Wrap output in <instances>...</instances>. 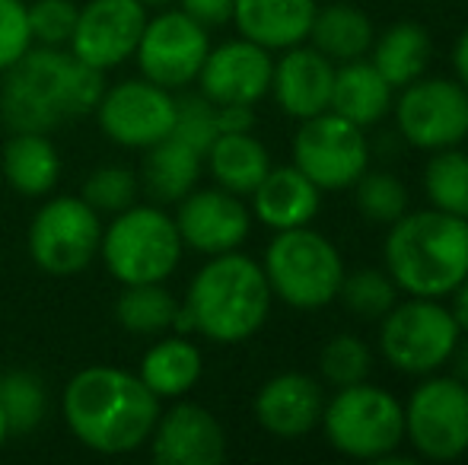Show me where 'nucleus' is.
<instances>
[{
	"label": "nucleus",
	"mask_w": 468,
	"mask_h": 465,
	"mask_svg": "<svg viewBox=\"0 0 468 465\" xmlns=\"http://www.w3.org/2000/svg\"><path fill=\"white\" fill-rule=\"evenodd\" d=\"M105 93L102 70H93L64 48H29L0 83V122L10 131H48L70 118L96 112Z\"/></svg>",
	"instance_id": "f257e3e1"
},
{
	"label": "nucleus",
	"mask_w": 468,
	"mask_h": 465,
	"mask_svg": "<svg viewBox=\"0 0 468 465\" xmlns=\"http://www.w3.org/2000/svg\"><path fill=\"white\" fill-rule=\"evenodd\" d=\"M64 421L87 449L102 456L134 453L160 421V398L141 376L118 366H87L64 386Z\"/></svg>",
	"instance_id": "f03ea898"
},
{
	"label": "nucleus",
	"mask_w": 468,
	"mask_h": 465,
	"mask_svg": "<svg viewBox=\"0 0 468 465\" xmlns=\"http://www.w3.org/2000/svg\"><path fill=\"white\" fill-rule=\"evenodd\" d=\"M382 261L405 297H450L468 274V220L437 207H408L388 227Z\"/></svg>",
	"instance_id": "7ed1b4c3"
},
{
	"label": "nucleus",
	"mask_w": 468,
	"mask_h": 465,
	"mask_svg": "<svg viewBox=\"0 0 468 465\" xmlns=\"http://www.w3.org/2000/svg\"><path fill=\"white\" fill-rule=\"evenodd\" d=\"M271 300L261 261L233 248L197 268L182 306L197 335L214 344H242L268 322Z\"/></svg>",
	"instance_id": "20e7f679"
},
{
	"label": "nucleus",
	"mask_w": 468,
	"mask_h": 465,
	"mask_svg": "<svg viewBox=\"0 0 468 465\" xmlns=\"http://www.w3.org/2000/svg\"><path fill=\"white\" fill-rule=\"evenodd\" d=\"M319 424L328 447L347 460L382 462L405 443V405L370 379L335 389Z\"/></svg>",
	"instance_id": "39448f33"
},
{
	"label": "nucleus",
	"mask_w": 468,
	"mask_h": 465,
	"mask_svg": "<svg viewBox=\"0 0 468 465\" xmlns=\"http://www.w3.org/2000/svg\"><path fill=\"white\" fill-rule=\"evenodd\" d=\"M261 268L274 297L293 310H322L335 303L347 274L338 246L313 227L274 233Z\"/></svg>",
	"instance_id": "423d86ee"
},
{
	"label": "nucleus",
	"mask_w": 468,
	"mask_h": 465,
	"mask_svg": "<svg viewBox=\"0 0 468 465\" xmlns=\"http://www.w3.org/2000/svg\"><path fill=\"white\" fill-rule=\"evenodd\" d=\"M182 242L176 217L154 205H131L112 214L102 230V255L109 274L118 284H160L179 268Z\"/></svg>",
	"instance_id": "0eeeda50"
},
{
	"label": "nucleus",
	"mask_w": 468,
	"mask_h": 465,
	"mask_svg": "<svg viewBox=\"0 0 468 465\" xmlns=\"http://www.w3.org/2000/svg\"><path fill=\"white\" fill-rule=\"evenodd\" d=\"M459 335L463 332L443 300L408 297L379 319V354L392 370L420 379L450 364Z\"/></svg>",
	"instance_id": "6e6552de"
},
{
	"label": "nucleus",
	"mask_w": 468,
	"mask_h": 465,
	"mask_svg": "<svg viewBox=\"0 0 468 465\" xmlns=\"http://www.w3.org/2000/svg\"><path fill=\"white\" fill-rule=\"evenodd\" d=\"M401 405L405 443L418 460L452 462L468 453V383L452 373H431Z\"/></svg>",
	"instance_id": "1a4fd4ad"
},
{
	"label": "nucleus",
	"mask_w": 468,
	"mask_h": 465,
	"mask_svg": "<svg viewBox=\"0 0 468 465\" xmlns=\"http://www.w3.org/2000/svg\"><path fill=\"white\" fill-rule=\"evenodd\" d=\"M395 93V128L408 147L433 153L468 141V90L456 77L424 74Z\"/></svg>",
	"instance_id": "9d476101"
},
{
	"label": "nucleus",
	"mask_w": 468,
	"mask_h": 465,
	"mask_svg": "<svg viewBox=\"0 0 468 465\" xmlns=\"http://www.w3.org/2000/svg\"><path fill=\"white\" fill-rule=\"evenodd\" d=\"M293 166L325 192H345L370 169V137L338 112L303 118L293 134Z\"/></svg>",
	"instance_id": "9b49d317"
},
{
	"label": "nucleus",
	"mask_w": 468,
	"mask_h": 465,
	"mask_svg": "<svg viewBox=\"0 0 468 465\" xmlns=\"http://www.w3.org/2000/svg\"><path fill=\"white\" fill-rule=\"evenodd\" d=\"M99 246H102V214L74 195L45 201L29 224L32 261L58 278L90 268Z\"/></svg>",
	"instance_id": "f8f14e48"
},
{
	"label": "nucleus",
	"mask_w": 468,
	"mask_h": 465,
	"mask_svg": "<svg viewBox=\"0 0 468 465\" xmlns=\"http://www.w3.org/2000/svg\"><path fill=\"white\" fill-rule=\"evenodd\" d=\"M210 51L207 26L191 19L186 10H163L147 26L137 42V64L147 80L163 90H186L197 80L201 64Z\"/></svg>",
	"instance_id": "ddd939ff"
},
{
	"label": "nucleus",
	"mask_w": 468,
	"mask_h": 465,
	"mask_svg": "<svg viewBox=\"0 0 468 465\" xmlns=\"http://www.w3.org/2000/svg\"><path fill=\"white\" fill-rule=\"evenodd\" d=\"M99 128L118 147L147 150L166 141L176 124V96L173 90L156 87L154 80H122L105 90L96 106Z\"/></svg>",
	"instance_id": "4468645a"
},
{
	"label": "nucleus",
	"mask_w": 468,
	"mask_h": 465,
	"mask_svg": "<svg viewBox=\"0 0 468 465\" xmlns=\"http://www.w3.org/2000/svg\"><path fill=\"white\" fill-rule=\"evenodd\" d=\"M147 26V4L141 0H90L77 13L70 55L93 70H112L137 51Z\"/></svg>",
	"instance_id": "2eb2a0df"
},
{
	"label": "nucleus",
	"mask_w": 468,
	"mask_h": 465,
	"mask_svg": "<svg viewBox=\"0 0 468 465\" xmlns=\"http://www.w3.org/2000/svg\"><path fill=\"white\" fill-rule=\"evenodd\" d=\"M271 51L239 36L207 51L195 83L214 106H259L271 93Z\"/></svg>",
	"instance_id": "dca6fc26"
},
{
	"label": "nucleus",
	"mask_w": 468,
	"mask_h": 465,
	"mask_svg": "<svg viewBox=\"0 0 468 465\" xmlns=\"http://www.w3.org/2000/svg\"><path fill=\"white\" fill-rule=\"evenodd\" d=\"M176 227L188 248L201 255H223L239 248L252 233V211L227 188H191L179 201Z\"/></svg>",
	"instance_id": "f3484780"
},
{
	"label": "nucleus",
	"mask_w": 468,
	"mask_h": 465,
	"mask_svg": "<svg viewBox=\"0 0 468 465\" xmlns=\"http://www.w3.org/2000/svg\"><path fill=\"white\" fill-rule=\"evenodd\" d=\"M147 443L160 465H217L227 460L220 421L197 402H179L163 411Z\"/></svg>",
	"instance_id": "a211bd4d"
},
{
	"label": "nucleus",
	"mask_w": 468,
	"mask_h": 465,
	"mask_svg": "<svg viewBox=\"0 0 468 465\" xmlns=\"http://www.w3.org/2000/svg\"><path fill=\"white\" fill-rule=\"evenodd\" d=\"M332 83L335 61H328L309 42L283 48L281 58H274L271 96L281 112L296 118V122L325 112L328 102H332Z\"/></svg>",
	"instance_id": "6ab92c4d"
},
{
	"label": "nucleus",
	"mask_w": 468,
	"mask_h": 465,
	"mask_svg": "<svg viewBox=\"0 0 468 465\" xmlns=\"http://www.w3.org/2000/svg\"><path fill=\"white\" fill-rule=\"evenodd\" d=\"M325 392L309 373H278L255 396V421L281 440H296L319 428Z\"/></svg>",
	"instance_id": "aec40b11"
},
{
	"label": "nucleus",
	"mask_w": 468,
	"mask_h": 465,
	"mask_svg": "<svg viewBox=\"0 0 468 465\" xmlns=\"http://www.w3.org/2000/svg\"><path fill=\"white\" fill-rule=\"evenodd\" d=\"M322 207V188L306 173L290 166H271L265 179L252 192V217L265 224L268 230H293L309 227Z\"/></svg>",
	"instance_id": "412c9836"
},
{
	"label": "nucleus",
	"mask_w": 468,
	"mask_h": 465,
	"mask_svg": "<svg viewBox=\"0 0 468 465\" xmlns=\"http://www.w3.org/2000/svg\"><path fill=\"white\" fill-rule=\"evenodd\" d=\"M319 0H233V23L242 38L274 51L309 38Z\"/></svg>",
	"instance_id": "4be33fe9"
},
{
	"label": "nucleus",
	"mask_w": 468,
	"mask_h": 465,
	"mask_svg": "<svg viewBox=\"0 0 468 465\" xmlns=\"http://www.w3.org/2000/svg\"><path fill=\"white\" fill-rule=\"evenodd\" d=\"M395 87L370 64V58L335 64V83H332V102L328 109L338 112L347 122L360 128H373L392 112Z\"/></svg>",
	"instance_id": "5701e85b"
},
{
	"label": "nucleus",
	"mask_w": 468,
	"mask_h": 465,
	"mask_svg": "<svg viewBox=\"0 0 468 465\" xmlns=\"http://www.w3.org/2000/svg\"><path fill=\"white\" fill-rule=\"evenodd\" d=\"M367 58L395 90H401L411 80H418V77H424L427 68H431V32H427V26L414 23V19H401V23H392L388 29L376 32L373 48Z\"/></svg>",
	"instance_id": "b1692460"
},
{
	"label": "nucleus",
	"mask_w": 468,
	"mask_h": 465,
	"mask_svg": "<svg viewBox=\"0 0 468 465\" xmlns=\"http://www.w3.org/2000/svg\"><path fill=\"white\" fill-rule=\"evenodd\" d=\"M373 38H376L373 19L360 6L347 4V0H325V6L315 10L313 29H309L306 42L313 48H319L328 61L345 64L370 55Z\"/></svg>",
	"instance_id": "393cba45"
},
{
	"label": "nucleus",
	"mask_w": 468,
	"mask_h": 465,
	"mask_svg": "<svg viewBox=\"0 0 468 465\" xmlns=\"http://www.w3.org/2000/svg\"><path fill=\"white\" fill-rule=\"evenodd\" d=\"M204 169V153L182 143L179 137L169 134L166 141L147 147L141 166L144 192L160 205H179L182 198L197 185Z\"/></svg>",
	"instance_id": "a878e982"
},
{
	"label": "nucleus",
	"mask_w": 468,
	"mask_h": 465,
	"mask_svg": "<svg viewBox=\"0 0 468 465\" xmlns=\"http://www.w3.org/2000/svg\"><path fill=\"white\" fill-rule=\"evenodd\" d=\"M0 166L13 192L26 198H42L61 179V156L55 143L38 131H13L0 156Z\"/></svg>",
	"instance_id": "bb28decb"
},
{
	"label": "nucleus",
	"mask_w": 468,
	"mask_h": 465,
	"mask_svg": "<svg viewBox=\"0 0 468 465\" xmlns=\"http://www.w3.org/2000/svg\"><path fill=\"white\" fill-rule=\"evenodd\" d=\"M207 169L214 175V182L227 192L246 195L255 192L265 173L271 169V156H268L265 143L252 134V131H242V134H217L214 143L204 153Z\"/></svg>",
	"instance_id": "cd10ccee"
},
{
	"label": "nucleus",
	"mask_w": 468,
	"mask_h": 465,
	"mask_svg": "<svg viewBox=\"0 0 468 465\" xmlns=\"http://www.w3.org/2000/svg\"><path fill=\"white\" fill-rule=\"evenodd\" d=\"M204 357L197 351L195 342H188V335H173L160 338L141 360V373L150 392L156 398H182L186 392L195 389V383L201 379Z\"/></svg>",
	"instance_id": "c85d7f7f"
},
{
	"label": "nucleus",
	"mask_w": 468,
	"mask_h": 465,
	"mask_svg": "<svg viewBox=\"0 0 468 465\" xmlns=\"http://www.w3.org/2000/svg\"><path fill=\"white\" fill-rule=\"evenodd\" d=\"M420 182H424V195L431 207L468 220V150H433L431 160L424 163Z\"/></svg>",
	"instance_id": "c756f323"
},
{
	"label": "nucleus",
	"mask_w": 468,
	"mask_h": 465,
	"mask_svg": "<svg viewBox=\"0 0 468 465\" xmlns=\"http://www.w3.org/2000/svg\"><path fill=\"white\" fill-rule=\"evenodd\" d=\"M179 300L160 284H128L115 303V319L134 335H163L176 325Z\"/></svg>",
	"instance_id": "7c9ffc66"
},
{
	"label": "nucleus",
	"mask_w": 468,
	"mask_h": 465,
	"mask_svg": "<svg viewBox=\"0 0 468 465\" xmlns=\"http://www.w3.org/2000/svg\"><path fill=\"white\" fill-rule=\"evenodd\" d=\"M338 300L351 316L364 319V322H379L401 300V291L386 268H360V271L345 274Z\"/></svg>",
	"instance_id": "2f4dec72"
},
{
	"label": "nucleus",
	"mask_w": 468,
	"mask_h": 465,
	"mask_svg": "<svg viewBox=\"0 0 468 465\" xmlns=\"http://www.w3.org/2000/svg\"><path fill=\"white\" fill-rule=\"evenodd\" d=\"M351 188H354V205H357L360 217L367 224L392 227L411 207L405 182L399 175L386 173V169H367Z\"/></svg>",
	"instance_id": "473e14b6"
},
{
	"label": "nucleus",
	"mask_w": 468,
	"mask_h": 465,
	"mask_svg": "<svg viewBox=\"0 0 468 465\" xmlns=\"http://www.w3.org/2000/svg\"><path fill=\"white\" fill-rule=\"evenodd\" d=\"M0 408L6 415V428L10 434H26L36 430L48 408V396L38 376L23 370H13L0 376Z\"/></svg>",
	"instance_id": "72a5a7b5"
},
{
	"label": "nucleus",
	"mask_w": 468,
	"mask_h": 465,
	"mask_svg": "<svg viewBox=\"0 0 468 465\" xmlns=\"http://www.w3.org/2000/svg\"><path fill=\"white\" fill-rule=\"evenodd\" d=\"M319 373L332 389H345V386L364 383L373 373V351L364 338L357 335H332L325 348L319 351Z\"/></svg>",
	"instance_id": "f704fd0d"
},
{
	"label": "nucleus",
	"mask_w": 468,
	"mask_h": 465,
	"mask_svg": "<svg viewBox=\"0 0 468 465\" xmlns=\"http://www.w3.org/2000/svg\"><path fill=\"white\" fill-rule=\"evenodd\" d=\"M137 198V175L122 166H102L83 185V201L99 214H118Z\"/></svg>",
	"instance_id": "c9c22d12"
},
{
	"label": "nucleus",
	"mask_w": 468,
	"mask_h": 465,
	"mask_svg": "<svg viewBox=\"0 0 468 465\" xmlns=\"http://www.w3.org/2000/svg\"><path fill=\"white\" fill-rule=\"evenodd\" d=\"M220 134L217 128V106L207 96H182L176 100V124L173 137H179L182 143L195 147L197 153H207V147L214 143V137Z\"/></svg>",
	"instance_id": "e433bc0d"
},
{
	"label": "nucleus",
	"mask_w": 468,
	"mask_h": 465,
	"mask_svg": "<svg viewBox=\"0 0 468 465\" xmlns=\"http://www.w3.org/2000/svg\"><path fill=\"white\" fill-rule=\"evenodd\" d=\"M77 13H80V6L74 0H36V4H29L32 42L64 48L74 36Z\"/></svg>",
	"instance_id": "4c0bfd02"
},
{
	"label": "nucleus",
	"mask_w": 468,
	"mask_h": 465,
	"mask_svg": "<svg viewBox=\"0 0 468 465\" xmlns=\"http://www.w3.org/2000/svg\"><path fill=\"white\" fill-rule=\"evenodd\" d=\"M29 48V4H23V0H0V74L10 70Z\"/></svg>",
	"instance_id": "58836bf2"
},
{
	"label": "nucleus",
	"mask_w": 468,
	"mask_h": 465,
	"mask_svg": "<svg viewBox=\"0 0 468 465\" xmlns=\"http://www.w3.org/2000/svg\"><path fill=\"white\" fill-rule=\"evenodd\" d=\"M179 10H186L201 26H223L233 19V0H182Z\"/></svg>",
	"instance_id": "ea45409f"
},
{
	"label": "nucleus",
	"mask_w": 468,
	"mask_h": 465,
	"mask_svg": "<svg viewBox=\"0 0 468 465\" xmlns=\"http://www.w3.org/2000/svg\"><path fill=\"white\" fill-rule=\"evenodd\" d=\"M220 134H242L255 128V106H217Z\"/></svg>",
	"instance_id": "a19ab883"
},
{
	"label": "nucleus",
	"mask_w": 468,
	"mask_h": 465,
	"mask_svg": "<svg viewBox=\"0 0 468 465\" xmlns=\"http://www.w3.org/2000/svg\"><path fill=\"white\" fill-rule=\"evenodd\" d=\"M450 312L456 319L459 332H468V274L459 280V287L450 293Z\"/></svg>",
	"instance_id": "79ce46f5"
},
{
	"label": "nucleus",
	"mask_w": 468,
	"mask_h": 465,
	"mask_svg": "<svg viewBox=\"0 0 468 465\" xmlns=\"http://www.w3.org/2000/svg\"><path fill=\"white\" fill-rule=\"evenodd\" d=\"M450 373L456 379H463V383H468V332H463L459 335V342H456V348H452L450 354Z\"/></svg>",
	"instance_id": "37998d69"
},
{
	"label": "nucleus",
	"mask_w": 468,
	"mask_h": 465,
	"mask_svg": "<svg viewBox=\"0 0 468 465\" xmlns=\"http://www.w3.org/2000/svg\"><path fill=\"white\" fill-rule=\"evenodd\" d=\"M452 70H456V80L468 90V29L456 38V48H452Z\"/></svg>",
	"instance_id": "c03bdc74"
},
{
	"label": "nucleus",
	"mask_w": 468,
	"mask_h": 465,
	"mask_svg": "<svg viewBox=\"0 0 468 465\" xmlns=\"http://www.w3.org/2000/svg\"><path fill=\"white\" fill-rule=\"evenodd\" d=\"M6 437H10V428H6V415H4V408H0V449H4Z\"/></svg>",
	"instance_id": "a18cd8bd"
},
{
	"label": "nucleus",
	"mask_w": 468,
	"mask_h": 465,
	"mask_svg": "<svg viewBox=\"0 0 468 465\" xmlns=\"http://www.w3.org/2000/svg\"><path fill=\"white\" fill-rule=\"evenodd\" d=\"M141 4H147V6H150V4H169V0H141Z\"/></svg>",
	"instance_id": "49530a36"
}]
</instances>
